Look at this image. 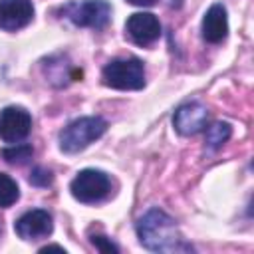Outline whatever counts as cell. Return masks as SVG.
I'll use <instances>...</instances> for the list:
<instances>
[{
  "mask_svg": "<svg viewBox=\"0 0 254 254\" xmlns=\"http://www.w3.org/2000/svg\"><path fill=\"white\" fill-rule=\"evenodd\" d=\"M30 183L36 185V187H48L52 183V173L44 167H36L30 175Z\"/></svg>",
  "mask_w": 254,
  "mask_h": 254,
  "instance_id": "obj_15",
  "label": "cell"
},
{
  "mask_svg": "<svg viewBox=\"0 0 254 254\" xmlns=\"http://www.w3.org/2000/svg\"><path fill=\"white\" fill-rule=\"evenodd\" d=\"M34 6L30 0H0V28L6 32L20 30L32 22Z\"/></svg>",
  "mask_w": 254,
  "mask_h": 254,
  "instance_id": "obj_10",
  "label": "cell"
},
{
  "mask_svg": "<svg viewBox=\"0 0 254 254\" xmlns=\"http://www.w3.org/2000/svg\"><path fill=\"white\" fill-rule=\"evenodd\" d=\"M32 155H34V149L28 143H12L10 147L2 149V157L10 165H24L32 159Z\"/></svg>",
  "mask_w": 254,
  "mask_h": 254,
  "instance_id": "obj_13",
  "label": "cell"
},
{
  "mask_svg": "<svg viewBox=\"0 0 254 254\" xmlns=\"http://www.w3.org/2000/svg\"><path fill=\"white\" fill-rule=\"evenodd\" d=\"M50 250H58V252H65L64 250V246H58V244H50V246H44V248H40V252L44 254V252H50Z\"/></svg>",
  "mask_w": 254,
  "mask_h": 254,
  "instance_id": "obj_18",
  "label": "cell"
},
{
  "mask_svg": "<svg viewBox=\"0 0 254 254\" xmlns=\"http://www.w3.org/2000/svg\"><path fill=\"white\" fill-rule=\"evenodd\" d=\"M62 12L79 28H95L101 30L107 26L111 18V6L105 0H83L69 2L62 8Z\"/></svg>",
  "mask_w": 254,
  "mask_h": 254,
  "instance_id": "obj_4",
  "label": "cell"
},
{
  "mask_svg": "<svg viewBox=\"0 0 254 254\" xmlns=\"http://www.w3.org/2000/svg\"><path fill=\"white\" fill-rule=\"evenodd\" d=\"M91 244L99 250V252H119V248L107 238V236H91Z\"/></svg>",
  "mask_w": 254,
  "mask_h": 254,
  "instance_id": "obj_16",
  "label": "cell"
},
{
  "mask_svg": "<svg viewBox=\"0 0 254 254\" xmlns=\"http://www.w3.org/2000/svg\"><path fill=\"white\" fill-rule=\"evenodd\" d=\"M206 121H208V111L198 101H187L179 105L173 115V125L181 135H194L202 131L206 127Z\"/></svg>",
  "mask_w": 254,
  "mask_h": 254,
  "instance_id": "obj_7",
  "label": "cell"
},
{
  "mask_svg": "<svg viewBox=\"0 0 254 254\" xmlns=\"http://www.w3.org/2000/svg\"><path fill=\"white\" fill-rule=\"evenodd\" d=\"M127 2L133 6H153L157 0H127Z\"/></svg>",
  "mask_w": 254,
  "mask_h": 254,
  "instance_id": "obj_17",
  "label": "cell"
},
{
  "mask_svg": "<svg viewBox=\"0 0 254 254\" xmlns=\"http://www.w3.org/2000/svg\"><path fill=\"white\" fill-rule=\"evenodd\" d=\"M230 135H232V127L226 121H216V123L206 127V133H204L206 147L210 151H218L230 139Z\"/></svg>",
  "mask_w": 254,
  "mask_h": 254,
  "instance_id": "obj_12",
  "label": "cell"
},
{
  "mask_svg": "<svg viewBox=\"0 0 254 254\" xmlns=\"http://www.w3.org/2000/svg\"><path fill=\"white\" fill-rule=\"evenodd\" d=\"M107 129L105 119L91 115V117H79L65 125L60 133V149L64 153H79L93 141H97Z\"/></svg>",
  "mask_w": 254,
  "mask_h": 254,
  "instance_id": "obj_2",
  "label": "cell"
},
{
  "mask_svg": "<svg viewBox=\"0 0 254 254\" xmlns=\"http://www.w3.org/2000/svg\"><path fill=\"white\" fill-rule=\"evenodd\" d=\"M103 83L113 89H141L145 85L143 62L137 58H117L111 60L101 71Z\"/></svg>",
  "mask_w": 254,
  "mask_h": 254,
  "instance_id": "obj_3",
  "label": "cell"
},
{
  "mask_svg": "<svg viewBox=\"0 0 254 254\" xmlns=\"http://www.w3.org/2000/svg\"><path fill=\"white\" fill-rule=\"evenodd\" d=\"M32 129V117L24 107L10 105L0 111V139L4 143H20Z\"/></svg>",
  "mask_w": 254,
  "mask_h": 254,
  "instance_id": "obj_6",
  "label": "cell"
},
{
  "mask_svg": "<svg viewBox=\"0 0 254 254\" xmlns=\"http://www.w3.org/2000/svg\"><path fill=\"white\" fill-rule=\"evenodd\" d=\"M127 36L137 44V46H149L161 36V24L155 14L151 12H135L129 16L125 24Z\"/></svg>",
  "mask_w": 254,
  "mask_h": 254,
  "instance_id": "obj_9",
  "label": "cell"
},
{
  "mask_svg": "<svg viewBox=\"0 0 254 254\" xmlns=\"http://www.w3.org/2000/svg\"><path fill=\"white\" fill-rule=\"evenodd\" d=\"M111 189V183H109V177L103 173V171H97V169H83L79 171L71 185H69V190L73 194L75 200L79 202H99L101 198L107 196Z\"/></svg>",
  "mask_w": 254,
  "mask_h": 254,
  "instance_id": "obj_5",
  "label": "cell"
},
{
  "mask_svg": "<svg viewBox=\"0 0 254 254\" xmlns=\"http://www.w3.org/2000/svg\"><path fill=\"white\" fill-rule=\"evenodd\" d=\"M139 242L151 252H179L189 250L183 242L175 220L161 208H151L137 222Z\"/></svg>",
  "mask_w": 254,
  "mask_h": 254,
  "instance_id": "obj_1",
  "label": "cell"
},
{
  "mask_svg": "<svg viewBox=\"0 0 254 254\" xmlns=\"http://www.w3.org/2000/svg\"><path fill=\"white\" fill-rule=\"evenodd\" d=\"M14 230L20 238L24 240H40V238H46L52 234L54 230V222H52V216L48 210H42V208H36V210H28L24 212L16 224H14Z\"/></svg>",
  "mask_w": 254,
  "mask_h": 254,
  "instance_id": "obj_8",
  "label": "cell"
},
{
  "mask_svg": "<svg viewBox=\"0 0 254 254\" xmlns=\"http://www.w3.org/2000/svg\"><path fill=\"white\" fill-rule=\"evenodd\" d=\"M20 196V189L16 185V181L6 175V173H0V206H12Z\"/></svg>",
  "mask_w": 254,
  "mask_h": 254,
  "instance_id": "obj_14",
  "label": "cell"
},
{
  "mask_svg": "<svg viewBox=\"0 0 254 254\" xmlns=\"http://www.w3.org/2000/svg\"><path fill=\"white\" fill-rule=\"evenodd\" d=\"M202 38L208 44H220L228 34L226 8L222 4H212L202 18Z\"/></svg>",
  "mask_w": 254,
  "mask_h": 254,
  "instance_id": "obj_11",
  "label": "cell"
}]
</instances>
